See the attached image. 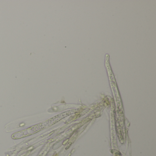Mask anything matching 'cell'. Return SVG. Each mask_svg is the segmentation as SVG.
<instances>
[{
    "mask_svg": "<svg viewBox=\"0 0 156 156\" xmlns=\"http://www.w3.org/2000/svg\"><path fill=\"white\" fill-rule=\"evenodd\" d=\"M71 114H72V112L71 111L64 112V113L57 115L55 116L44 122H42L40 124L33 126L27 129L16 132L12 136V137L13 139H19L22 138L24 137L31 136L33 134H35L37 132L43 130L44 129L47 128L48 127L57 123V122L60 121L64 118L70 115Z\"/></svg>",
    "mask_w": 156,
    "mask_h": 156,
    "instance_id": "6da1fadb",
    "label": "cell"
}]
</instances>
